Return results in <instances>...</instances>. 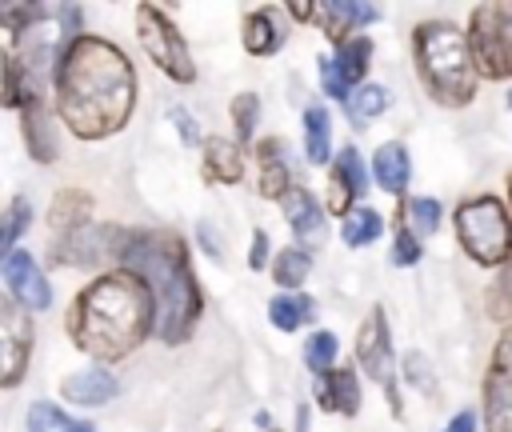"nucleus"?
Masks as SVG:
<instances>
[{
  "label": "nucleus",
  "instance_id": "1",
  "mask_svg": "<svg viewBox=\"0 0 512 432\" xmlns=\"http://www.w3.org/2000/svg\"><path fill=\"white\" fill-rule=\"evenodd\" d=\"M56 108L80 140L112 136L136 108V72L120 48L96 36H80L56 64Z\"/></svg>",
  "mask_w": 512,
  "mask_h": 432
},
{
  "label": "nucleus",
  "instance_id": "2",
  "mask_svg": "<svg viewBox=\"0 0 512 432\" xmlns=\"http://www.w3.org/2000/svg\"><path fill=\"white\" fill-rule=\"evenodd\" d=\"M156 328V300L148 284L132 272H112L88 284L72 312H68V336L80 352L96 360H120Z\"/></svg>",
  "mask_w": 512,
  "mask_h": 432
},
{
  "label": "nucleus",
  "instance_id": "3",
  "mask_svg": "<svg viewBox=\"0 0 512 432\" xmlns=\"http://www.w3.org/2000/svg\"><path fill=\"white\" fill-rule=\"evenodd\" d=\"M120 260L132 276L148 280V292L156 300V336L164 344L188 340L200 316V292L184 244L164 232H132V244Z\"/></svg>",
  "mask_w": 512,
  "mask_h": 432
},
{
  "label": "nucleus",
  "instance_id": "4",
  "mask_svg": "<svg viewBox=\"0 0 512 432\" xmlns=\"http://www.w3.org/2000/svg\"><path fill=\"white\" fill-rule=\"evenodd\" d=\"M412 44H416L420 80L432 92V100L448 104V108L468 104L472 92H476V64H472L468 36L460 28H452V24L428 20V24L416 28Z\"/></svg>",
  "mask_w": 512,
  "mask_h": 432
},
{
  "label": "nucleus",
  "instance_id": "5",
  "mask_svg": "<svg viewBox=\"0 0 512 432\" xmlns=\"http://www.w3.org/2000/svg\"><path fill=\"white\" fill-rule=\"evenodd\" d=\"M456 236L476 264H504L512 256V220L496 196H476L456 208Z\"/></svg>",
  "mask_w": 512,
  "mask_h": 432
},
{
  "label": "nucleus",
  "instance_id": "6",
  "mask_svg": "<svg viewBox=\"0 0 512 432\" xmlns=\"http://www.w3.org/2000/svg\"><path fill=\"white\" fill-rule=\"evenodd\" d=\"M472 64L484 80L512 76V8L508 4H480L472 8V32H468Z\"/></svg>",
  "mask_w": 512,
  "mask_h": 432
},
{
  "label": "nucleus",
  "instance_id": "7",
  "mask_svg": "<svg viewBox=\"0 0 512 432\" xmlns=\"http://www.w3.org/2000/svg\"><path fill=\"white\" fill-rule=\"evenodd\" d=\"M136 32H140V44H144V52L152 56V64H156L160 72H168L176 84H192V80H196V64H192V56H188V44H184V36L168 24V16H164L160 8L140 4V8H136Z\"/></svg>",
  "mask_w": 512,
  "mask_h": 432
},
{
  "label": "nucleus",
  "instance_id": "8",
  "mask_svg": "<svg viewBox=\"0 0 512 432\" xmlns=\"http://www.w3.org/2000/svg\"><path fill=\"white\" fill-rule=\"evenodd\" d=\"M132 244V232L84 220L76 228H64V240L56 244V264H96L104 256H124Z\"/></svg>",
  "mask_w": 512,
  "mask_h": 432
},
{
  "label": "nucleus",
  "instance_id": "9",
  "mask_svg": "<svg viewBox=\"0 0 512 432\" xmlns=\"http://www.w3.org/2000/svg\"><path fill=\"white\" fill-rule=\"evenodd\" d=\"M28 356H32V324L16 308V300H4L0 304V364H4L0 380H4V388L20 384Z\"/></svg>",
  "mask_w": 512,
  "mask_h": 432
},
{
  "label": "nucleus",
  "instance_id": "10",
  "mask_svg": "<svg viewBox=\"0 0 512 432\" xmlns=\"http://www.w3.org/2000/svg\"><path fill=\"white\" fill-rule=\"evenodd\" d=\"M356 356L364 364V372L392 392V336H388V320H384V308H372L360 336H356Z\"/></svg>",
  "mask_w": 512,
  "mask_h": 432
},
{
  "label": "nucleus",
  "instance_id": "11",
  "mask_svg": "<svg viewBox=\"0 0 512 432\" xmlns=\"http://www.w3.org/2000/svg\"><path fill=\"white\" fill-rule=\"evenodd\" d=\"M4 284H8V300L24 304L28 312H44L52 304V292H48V280L44 272L36 268V260L28 252H8L4 256Z\"/></svg>",
  "mask_w": 512,
  "mask_h": 432
},
{
  "label": "nucleus",
  "instance_id": "12",
  "mask_svg": "<svg viewBox=\"0 0 512 432\" xmlns=\"http://www.w3.org/2000/svg\"><path fill=\"white\" fill-rule=\"evenodd\" d=\"M284 216H288V228H292V236L300 240L304 252L324 244V212H320V204L308 188H292L284 196Z\"/></svg>",
  "mask_w": 512,
  "mask_h": 432
},
{
  "label": "nucleus",
  "instance_id": "13",
  "mask_svg": "<svg viewBox=\"0 0 512 432\" xmlns=\"http://www.w3.org/2000/svg\"><path fill=\"white\" fill-rule=\"evenodd\" d=\"M316 16L324 24V36L336 40V44H348L352 28L356 24H372L376 20V4H356V0H328V4H316Z\"/></svg>",
  "mask_w": 512,
  "mask_h": 432
},
{
  "label": "nucleus",
  "instance_id": "14",
  "mask_svg": "<svg viewBox=\"0 0 512 432\" xmlns=\"http://www.w3.org/2000/svg\"><path fill=\"white\" fill-rule=\"evenodd\" d=\"M316 404L324 412H340V416H352L360 408V388H356V376L352 368H332L324 376H316Z\"/></svg>",
  "mask_w": 512,
  "mask_h": 432
},
{
  "label": "nucleus",
  "instance_id": "15",
  "mask_svg": "<svg viewBox=\"0 0 512 432\" xmlns=\"http://www.w3.org/2000/svg\"><path fill=\"white\" fill-rule=\"evenodd\" d=\"M60 396L68 404H80V408H96V404H108L116 396V380L104 372V368H88V372H76L68 380H60Z\"/></svg>",
  "mask_w": 512,
  "mask_h": 432
},
{
  "label": "nucleus",
  "instance_id": "16",
  "mask_svg": "<svg viewBox=\"0 0 512 432\" xmlns=\"http://www.w3.org/2000/svg\"><path fill=\"white\" fill-rule=\"evenodd\" d=\"M484 428L488 432H512V376L492 372L484 380Z\"/></svg>",
  "mask_w": 512,
  "mask_h": 432
},
{
  "label": "nucleus",
  "instance_id": "17",
  "mask_svg": "<svg viewBox=\"0 0 512 432\" xmlns=\"http://www.w3.org/2000/svg\"><path fill=\"white\" fill-rule=\"evenodd\" d=\"M408 152H404V144H380L376 148V156H372V176H376V184L384 188V192H392V196H404V188H408Z\"/></svg>",
  "mask_w": 512,
  "mask_h": 432
},
{
  "label": "nucleus",
  "instance_id": "18",
  "mask_svg": "<svg viewBox=\"0 0 512 432\" xmlns=\"http://www.w3.org/2000/svg\"><path fill=\"white\" fill-rule=\"evenodd\" d=\"M24 144H28L32 160H40V164L56 160V128H52V120H48L40 100L24 108Z\"/></svg>",
  "mask_w": 512,
  "mask_h": 432
},
{
  "label": "nucleus",
  "instance_id": "19",
  "mask_svg": "<svg viewBox=\"0 0 512 432\" xmlns=\"http://www.w3.org/2000/svg\"><path fill=\"white\" fill-rule=\"evenodd\" d=\"M204 176L208 180H220V184H236L244 176V160H240V148L232 140H204Z\"/></svg>",
  "mask_w": 512,
  "mask_h": 432
},
{
  "label": "nucleus",
  "instance_id": "20",
  "mask_svg": "<svg viewBox=\"0 0 512 432\" xmlns=\"http://www.w3.org/2000/svg\"><path fill=\"white\" fill-rule=\"evenodd\" d=\"M304 152L312 164H324L332 156V120L320 104L304 108Z\"/></svg>",
  "mask_w": 512,
  "mask_h": 432
},
{
  "label": "nucleus",
  "instance_id": "21",
  "mask_svg": "<svg viewBox=\"0 0 512 432\" xmlns=\"http://www.w3.org/2000/svg\"><path fill=\"white\" fill-rule=\"evenodd\" d=\"M280 40H284V28H276V20H272L268 12H248V16H244V48H248L252 56L276 52Z\"/></svg>",
  "mask_w": 512,
  "mask_h": 432
},
{
  "label": "nucleus",
  "instance_id": "22",
  "mask_svg": "<svg viewBox=\"0 0 512 432\" xmlns=\"http://www.w3.org/2000/svg\"><path fill=\"white\" fill-rule=\"evenodd\" d=\"M276 148H280L276 140H264V144H260V152H264V156H260V192H264L268 200H284V196L292 192V188H288V164L276 156Z\"/></svg>",
  "mask_w": 512,
  "mask_h": 432
},
{
  "label": "nucleus",
  "instance_id": "23",
  "mask_svg": "<svg viewBox=\"0 0 512 432\" xmlns=\"http://www.w3.org/2000/svg\"><path fill=\"white\" fill-rule=\"evenodd\" d=\"M312 312H316V304H312L308 296H296V292H280V296L268 304V316H272V324H276L280 332H296L300 324L312 320Z\"/></svg>",
  "mask_w": 512,
  "mask_h": 432
},
{
  "label": "nucleus",
  "instance_id": "24",
  "mask_svg": "<svg viewBox=\"0 0 512 432\" xmlns=\"http://www.w3.org/2000/svg\"><path fill=\"white\" fill-rule=\"evenodd\" d=\"M28 432H96L88 420H72L68 412H60L48 400H36L28 408Z\"/></svg>",
  "mask_w": 512,
  "mask_h": 432
},
{
  "label": "nucleus",
  "instance_id": "25",
  "mask_svg": "<svg viewBox=\"0 0 512 432\" xmlns=\"http://www.w3.org/2000/svg\"><path fill=\"white\" fill-rule=\"evenodd\" d=\"M368 60H372V40H368V36H352L348 44H340V52H336V68H340V76H344L348 88L364 80Z\"/></svg>",
  "mask_w": 512,
  "mask_h": 432
},
{
  "label": "nucleus",
  "instance_id": "26",
  "mask_svg": "<svg viewBox=\"0 0 512 432\" xmlns=\"http://www.w3.org/2000/svg\"><path fill=\"white\" fill-rule=\"evenodd\" d=\"M380 232H384V220H380L372 208H352V212L344 216V228H340V236H344L348 248H364V244H372Z\"/></svg>",
  "mask_w": 512,
  "mask_h": 432
},
{
  "label": "nucleus",
  "instance_id": "27",
  "mask_svg": "<svg viewBox=\"0 0 512 432\" xmlns=\"http://www.w3.org/2000/svg\"><path fill=\"white\" fill-rule=\"evenodd\" d=\"M336 352H340V340L332 336V332H312L308 336V344H304V364H308V372H316V376H324V372H332V364H336Z\"/></svg>",
  "mask_w": 512,
  "mask_h": 432
},
{
  "label": "nucleus",
  "instance_id": "28",
  "mask_svg": "<svg viewBox=\"0 0 512 432\" xmlns=\"http://www.w3.org/2000/svg\"><path fill=\"white\" fill-rule=\"evenodd\" d=\"M308 268H312V260H308L304 248H284V252L276 256V264H272V276H276V284H284V288L292 292L296 284H304Z\"/></svg>",
  "mask_w": 512,
  "mask_h": 432
},
{
  "label": "nucleus",
  "instance_id": "29",
  "mask_svg": "<svg viewBox=\"0 0 512 432\" xmlns=\"http://www.w3.org/2000/svg\"><path fill=\"white\" fill-rule=\"evenodd\" d=\"M388 104H392V92H388L384 84H364V88L352 92V100H348V116L368 120V116H380Z\"/></svg>",
  "mask_w": 512,
  "mask_h": 432
},
{
  "label": "nucleus",
  "instance_id": "30",
  "mask_svg": "<svg viewBox=\"0 0 512 432\" xmlns=\"http://www.w3.org/2000/svg\"><path fill=\"white\" fill-rule=\"evenodd\" d=\"M336 180H340L352 196H360V192L368 188V168H364V160H360L356 148H344V152L336 156Z\"/></svg>",
  "mask_w": 512,
  "mask_h": 432
},
{
  "label": "nucleus",
  "instance_id": "31",
  "mask_svg": "<svg viewBox=\"0 0 512 432\" xmlns=\"http://www.w3.org/2000/svg\"><path fill=\"white\" fill-rule=\"evenodd\" d=\"M28 220H32V204H28L24 196H16V200L8 204V212H4V228H0V248H4V256L16 252V236L28 228Z\"/></svg>",
  "mask_w": 512,
  "mask_h": 432
},
{
  "label": "nucleus",
  "instance_id": "32",
  "mask_svg": "<svg viewBox=\"0 0 512 432\" xmlns=\"http://www.w3.org/2000/svg\"><path fill=\"white\" fill-rule=\"evenodd\" d=\"M88 208H92V200H88L84 192H64V196H56V204H52V220L76 228V224L88 220Z\"/></svg>",
  "mask_w": 512,
  "mask_h": 432
},
{
  "label": "nucleus",
  "instance_id": "33",
  "mask_svg": "<svg viewBox=\"0 0 512 432\" xmlns=\"http://www.w3.org/2000/svg\"><path fill=\"white\" fill-rule=\"evenodd\" d=\"M256 116H260V100H256V92H240V96L232 100V120H236L240 140H252V132H256Z\"/></svg>",
  "mask_w": 512,
  "mask_h": 432
},
{
  "label": "nucleus",
  "instance_id": "34",
  "mask_svg": "<svg viewBox=\"0 0 512 432\" xmlns=\"http://www.w3.org/2000/svg\"><path fill=\"white\" fill-rule=\"evenodd\" d=\"M40 16H44L40 4H4V8H0V20L8 24V32H24V28H32Z\"/></svg>",
  "mask_w": 512,
  "mask_h": 432
},
{
  "label": "nucleus",
  "instance_id": "35",
  "mask_svg": "<svg viewBox=\"0 0 512 432\" xmlns=\"http://www.w3.org/2000/svg\"><path fill=\"white\" fill-rule=\"evenodd\" d=\"M404 376H408V380H412V384H416L420 392H428V396L436 392V380H432V368H428V360H424L420 352H408V356H404Z\"/></svg>",
  "mask_w": 512,
  "mask_h": 432
},
{
  "label": "nucleus",
  "instance_id": "36",
  "mask_svg": "<svg viewBox=\"0 0 512 432\" xmlns=\"http://www.w3.org/2000/svg\"><path fill=\"white\" fill-rule=\"evenodd\" d=\"M408 216H412L416 232H436V224H440V204H436V200H428V196H420V200H412Z\"/></svg>",
  "mask_w": 512,
  "mask_h": 432
},
{
  "label": "nucleus",
  "instance_id": "37",
  "mask_svg": "<svg viewBox=\"0 0 512 432\" xmlns=\"http://www.w3.org/2000/svg\"><path fill=\"white\" fill-rule=\"evenodd\" d=\"M416 260H420V240L412 236V228H400L396 240H392V264L408 268V264H416Z\"/></svg>",
  "mask_w": 512,
  "mask_h": 432
},
{
  "label": "nucleus",
  "instance_id": "38",
  "mask_svg": "<svg viewBox=\"0 0 512 432\" xmlns=\"http://www.w3.org/2000/svg\"><path fill=\"white\" fill-rule=\"evenodd\" d=\"M316 68H320L324 92H328V96H336V100H344V96H348V84H344V76H340V68H336V56H320V60H316Z\"/></svg>",
  "mask_w": 512,
  "mask_h": 432
},
{
  "label": "nucleus",
  "instance_id": "39",
  "mask_svg": "<svg viewBox=\"0 0 512 432\" xmlns=\"http://www.w3.org/2000/svg\"><path fill=\"white\" fill-rule=\"evenodd\" d=\"M492 312L496 316H512V268L500 276V284H496V292H492Z\"/></svg>",
  "mask_w": 512,
  "mask_h": 432
},
{
  "label": "nucleus",
  "instance_id": "40",
  "mask_svg": "<svg viewBox=\"0 0 512 432\" xmlns=\"http://www.w3.org/2000/svg\"><path fill=\"white\" fill-rule=\"evenodd\" d=\"M492 372H504V376H512V324L504 328V336H500V344H496V352H492V364H488Z\"/></svg>",
  "mask_w": 512,
  "mask_h": 432
},
{
  "label": "nucleus",
  "instance_id": "41",
  "mask_svg": "<svg viewBox=\"0 0 512 432\" xmlns=\"http://www.w3.org/2000/svg\"><path fill=\"white\" fill-rule=\"evenodd\" d=\"M172 124H176V132H180L184 144H196V140H200V128H196V120H192L184 108H172Z\"/></svg>",
  "mask_w": 512,
  "mask_h": 432
},
{
  "label": "nucleus",
  "instance_id": "42",
  "mask_svg": "<svg viewBox=\"0 0 512 432\" xmlns=\"http://www.w3.org/2000/svg\"><path fill=\"white\" fill-rule=\"evenodd\" d=\"M264 264H268V232L256 228V232H252V248H248V268L260 272Z\"/></svg>",
  "mask_w": 512,
  "mask_h": 432
},
{
  "label": "nucleus",
  "instance_id": "43",
  "mask_svg": "<svg viewBox=\"0 0 512 432\" xmlns=\"http://www.w3.org/2000/svg\"><path fill=\"white\" fill-rule=\"evenodd\" d=\"M444 432H476V416H472V412H456Z\"/></svg>",
  "mask_w": 512,
  "mask_h": 432
},
{
  "label": "nucleus",
  "instance_id": "44",
  "mask_svg": "<svg viewBox=\"0 0 512 432\" xmlns=\"http://www.w3.org/2000/svg\"><path fill=\"white\" fill-rule=\"evenodd\" d=\"M288 12H292V16H296V20H308V16H312V12H316V8H312V4H292V8H288Z\"/></svg>",
  "mask_w": 512,
  "mask_h": 432
},
{
  "label": "nucleus",
  "instance_id": "45",
  "mask_svg": "<svg viewBox=\"0 0 512 432\" xmlns=\"http://www.w3.org/2000/svg\"><path fill=\"white\" fill-rule=\"evenodd\" d=\"M508 104H512V92H508Z\"/></svg>",
  "mask_w": 512,
  "mask_h": 432
}]
</instances>
